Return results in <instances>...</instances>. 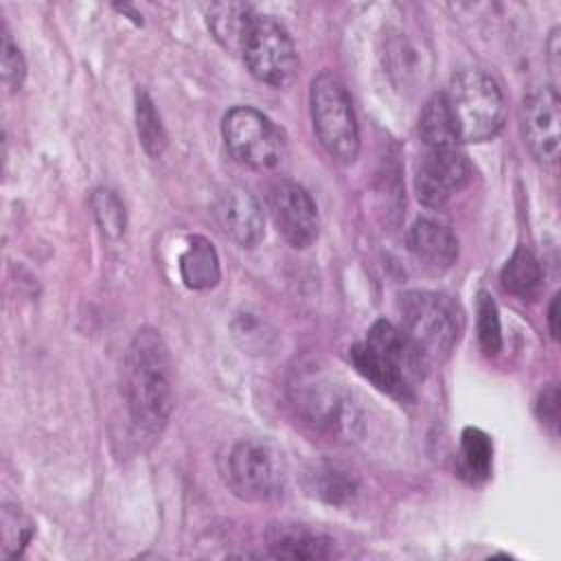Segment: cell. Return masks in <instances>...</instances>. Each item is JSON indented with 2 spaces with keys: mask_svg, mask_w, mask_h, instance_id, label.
<instances>
[{
  "mask_svg": "<svg viewBox=\"0 0 561 561\" xmlns=\"http://www.w3.org/2000/svg\"><path fill=\"white\" fill-rule=\"evenodd\" d=\"M559 28H554L550 33V39H548V66H550V72H552V88L557 90V81H559Z\"/></svg>",
  "mask_w": 561,
  "mask_h": 561,
  "instance_id": "obj_26",
  "label": "cell"
},
{
  "mask_svg": "<svg viewBox=\"0 0 561 561\" xmlns=\"http://www.w3.org/2000/svg\"><path fill=\"white\" fill-rule=\"evenodd\" d=\"M557 309H559V296H554V298H552L550 309H548V322H550V333H552V337H557V335H559V327H557Z\"/></svg>",
  "mask_w": 561,
  "mask_h": 561,
  "instance_id": "obj_27",
  "label": "cell"
},
{
  "mask_svg": "<svg viewBox=\"0 0 561 561\" xmlns=\"http://www.w3.org/2000/svg\"><path fill=\"white\" fill-rule=\"evenodd\" d=\"M123 397L138 430L162 432L173 410V364L162 335L151 327L140 329L127 346Z\"/></svg>",
  "mask_w": 561,
  "mask_h": 561,
  "instance_id": "obj_1",
  "label": "cell"
},
{
  "mask_svg": "<svg viewBox=\"0 0 561 561\" xmlns=\"http://www.w3.org/2000/svg\"><path fill=\"white\" fill-rule=\"evenodd\" d=\"M458 142H484L500 134L506 103L497 81L480 68L458 70L445 92Z\"/></svg>",
  "mask_w": 561,
  "mask_h": 561,
  "instance_id": "obj_3",
  "label": "cell"
},
{
  "mask_svg": "<svg viewBox=\"0 0 561 561\" xmlns=\"http://www.w3.org/2000/svg\"><path fill=\"white\" fill-rule=\"evenodd\" d=\"M256 13L250 4L241 2H219L206 9V22L213 37L232 53H241L245 37L252 28Z\"/></svg>",
  "mask_w": 561,
  "mask_h": 561,
  "instance_id": "obj_15",
  "label": "cell"
},
{
  "mask_svg": "<svg viewBox=\"0 0 561 561\" xmlns=\"http://www.w3.org/2000/svg\"><path fill=\"white\" fill-rule=\"evenodd\" d=\"M307 480L309 491L331 504H340L355 493V480L348 476V471L340 469L337 465H316L307 473Z\"/></svg>",
  "mask_w": 561,
  "mask_h": 561,
  "instance_id": "obj_20",
  "label": "cell"
},
{
  "mask_svg": "<svg viewBox=\"0 0 561 561\" xmlns=\"http://www.w3.org/2000/svg\"><path fill=\"white\" fill-rule=\"evenodd\" d=\"M221 136L230 156L250 169L270 171L285 158L287 142L283 131L254 107H232L224 116Z\"/></svg>",
  "mask_w": 561,
  "mask_h": 561,
  "instance_id": "obj_7",
  "label": "cell"
},
{
  "mask_svg": "<svg viewBox=\"0 0 561 561\" xmlns=\"http://www.w3.org/2000/svg\"><path fill=\"white\" fill-rule=\"evenodd\" d=\"M313 131L324 151L342 162H355L359 153V127L346 85L331 72L313 77L309 88Z\"/></svg>",
  "mask_w": 561,
  "mask_h": 561,
  "instance_id": "obj_5",
  "label": "cell"
},
{
  "mask_svg": "<svg viewBox=\"0 0 561 561\" xmlns=\"http://www.w3.org/2000/svg\"><path fill=\"white\" fill-rule=\"evenodd\" d=\"M180 274L186 287L208 289L219 280V256L204 237H193L180 256Z\"/></svg>",
  "mask_w": 561,
  "mask_h": 561,
  "instance_id": "obj_16",
  "label": "cell"
},
{
  "mask_svg": "<svg viewBox=\"0 0 561 561\" xmlns=\"http://www.w3.org/2000/svg\"><path fill=\"white\" fill-rule=\"evenodd\" d=\"M419 136L427 149L434 147H456V131L451 114L445 101V92H438L427 99L419 116Z\"/></svg>",
  "mask_w": 561,
  "mask_h": 561,
  "instance_id": "obj_17",
  "label": "cell"
},
{
  "mask_svg": "<svg viewBox=\"0 0 561 561\" xmlns=\"http://www.w3.org/2000/svg\"><path fill=\"white\" fill-rule=\"evenodd\" d=\"M399 313L403 322L401 331L427 364L445 359L458 344L465 329L460 305L440 291L414 289L401 294Z\"/></svg>",
  "mask_w": 561,
  "mask_h": 561,
  "instance_id": "obj_4",
  "label": "cell"
},
{
  "mask_svg": "<svg viewBox=\"0 0 561 561\" xmlns=\"http://www.w3.org/2000/svg\"><path fill=\"white\" fill-rule=\"evenodd\" d=\"M535 408H537V416L541 419V423L557 430V425H559V390L554 383L539 392Z\"/></svg>",
  "mask_w": 561,
  "mask_h": 561,
  "instance_id": "obj_25",
  "label": "cell"
},
{
  "mask_svg": "<svg viewBox=\"0 0 561 561\" xmlns=\"http://www.w3.org/2000/svg\"><path fill=\"white\" fill-rule=\"evenodd\" d=\"M267 206L278 232L298 250L309 248L320 232L318 208L311 195L296 182L280 180L267 193Z\"/></svg>",
  "mask_w": 561,
  "mask_h": 561,
  "instance_id": "obj_10",
  "label": "cell"
},
{
  "mask_svg": "<svg viewBox=\"0 0 561 561\" xmlns=\"http://www.w3.org/2000/svg\"><path fill=\"white\" fill-rule=\"evenodd\" d=\"M471 175V162L458 147H434L416 164L414 191L423 206L440 208L469 184Z\"/></svg>",
  "mask_w": 561,
  "mask_h": 561,
  "instance_id": "obj_9",
  "label": "cell"
},
{
  "mask_svg": "<svg viewBox=\"0 0 561 561\" xmlns=\"http://www.w3.org/2000/svg\"><path fill=\"white\" fill-rule=\"evenodd\" d=\"M90 206H92V215L105 237L118 239L125 232V206L114 191L96 188L90 197Z\"/></svg>",
  "mask_w": 561,
  "mask_h": 561,
  "instance_id": "obj_22",
  "label": "cell"
},
{
  "mask_svg": "<svg viewBox=\"0 0 561 561\" xmlns=\"http://www.w3.org/2000/svg\"><path fill=\"white\" fill-rule=\"evenodd\" d=\"M136 131L149 156L158 158L164 151L167 134L160 114L156 112V105L147 92H136Z\"/></svg>",
  "mask_w": 561,
  "mask_h": 561,
  "instance_id": "obj_21",
  "label": "cell"
},
{
  "mask_svg": "<svg viewBox=\"0 0 561 561\" xmlns=\"http://www.w3.org/2000/svg\"><path fill=\"white\" fill-rule=\"evenodd\" d=\"M522 129L530 153L554 164L559 158V94L552 85H535L522 103Z\"/></svg>",
  "mask_w": 561,
  "mask_h": 561,
  "instance_id": "obj_11",
  "label": "cell"
},
{
  "mask_svg": "<svg viewBox=\"0 0 561 561\" xmlns=\"http://www.w3.org/2000/svg\"><path fill=\"white\" fill-rule=\"evenodd\" d=\"M500 280L506 291L519 298H530L541 285V265L526 245H519L502 267Z\"/></svg>",
  "mask_w": 561,
  "mask_h": 561,
  "instance_id": "obj_18",
  "label": "cell"
},
{
  "mask_svg": "<svg viewBox=\"0 0 561 561\" xmlns=\"http://www.w3.org/2000/svg\"><path fill=\"white\" fill-rule=\"evenodd\" d=\"M213 217L219 230L241 248H254L263 234V210L241 186H226L215 195Z\"/></svg>",
  "mask_w": 561,
  "mask_h": 561,
  "instance_id": "obj_12",
  "label": "cell"
},
{
  "mask_svg": "<svg viewBox=\"0 0 561 561\" xmlns=\"http://www.w3.org/2000/svg\"><path fill=\"white\" fill-rule=\"evenodd\" d=\"M283 454L267 440H237L226 456V482L243 500L263 502L285 486Z\"/></svg>",
  "mask_w": 561,
  "mask_h": 561,
  "instance_id": "obj_6",
  "label": "cell"
},
{
  "mask_svg": "<svg viewBox=\"0 0 561 561\" xmlns=\"http://www.w3.org/2000/svg\"><path fill=\"white\" fill-rule=\"evenodd\" d=\"M254 79L272 88H287L298 72V55L287 31L272 18L256 15L241 48Z\"/></svg>",
  "mask_w": 561,
  "mask_h": 561,
  "instance_id": "obj_8",
  "label": "cell"
},
{
  "mask_svg": "<svg viewBox=\"0 0 561 561\" xmlns=\"http://www.w3.org/2000/svg\"><path fill=\"white\" fill-rule=\"evenodd\" d=\"M408 248L416 261L432 270H445L458 259V239L451 228L438 219L421 217L408 232Z\"/></svg>",
  "mask_w": 561,
  "mask_h": 561,
  "instance_id": "obj_13",
  "label": "cell"
},
{
  "mask_svg": "<svg viewBox=\"0 0 561 561\" xmlns=\"http://www.w3.org/2000/svg\"><path fill=\"white\" fill-rule=\"evenodd\" d=\"M24 77H26L24 57H22L18 44L13 42L11 33L4 28L2 31V81L11 92H15L22 88Z\"/></svg>",
  "mask_w": 561,
  "mask_h": 561,
  "instance_id": "obj_24",
  "label": "cell"
},
{
  "mask_svg": "<svg viewBox=\"0 0 561 561\" xmlns=\"http://www.w3.org/2000/svg\"><path fill=\"white\" fill-rule=\"evenodd\" d=\"M348 357L362 377L399 401L414 397V388L430 366L410 337L388 320H377L366 340L351 346Z\"/></svg>",
  "mask_w": 561,
  "mask_h": 561,
  "instance_id": "obj_2",
  "label": "cell"
},
{
  "mask_svg": "<svg viewBox=\"0 0 561 561\" xmlns=\"http://www.w3.org/2000/svg\"><path fill=\"white\" fill-rule=\"evenodd\" d=\"M478 342L486 355H497L502 348V329H500V316L493 298L486 291L478 294Z\"/></svg>",
  "mask_w": 561,
  "mask_h": 561,
  "instance_id": "obj_23",
  "label": "cell"
},
{
  "mask_svg": "<svg viewBox=\"0 0 561 561\" xmlns=\"http://www.w3.org/2000/svg\"><path fill=\"white\" fill-rule=\"evenodd\" d=\"M265 539L270 554L278 559H327L333 554V539L305 524H272Z\"/></svg>",
  "mask_w": 561,
  "mask_h": 561,
  "instance_id": "obj_14",
  "label": "cell"
},
{
  "mask_svg": "<svg viewBox=\"0 0 561 561\" xmlns=\"http://www.w3.org/2000/svg\"><path fill=\"white\" fill-rule=\"evenodd\" d=\"M460 438V476L473 484L484 482L493 465L491 438L478 427H465Z\"/></svg>",
  "mask_w": 561,
  "mask_h": 561,
  "instance_id": "obj_19",
  "label": "cell"
}]
</instances>
